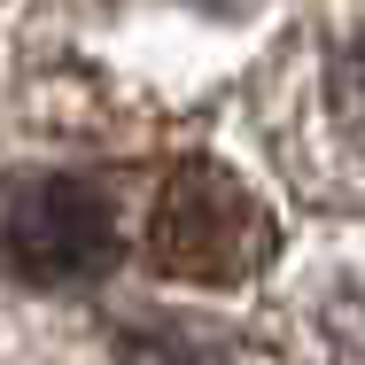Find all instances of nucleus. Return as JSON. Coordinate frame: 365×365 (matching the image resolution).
Listing matches in <instances>:
<instances>
[{"mask_svg":"<svg viewBox=\"0 0 365 365\" xmlns=\"http://www.w3.org/2000/svg\"><path fill=\"white\" fill-rule=\"evenodd\" d=\"M272 210L225 171V163H179L148 202V264L171 280H249L272 257Z\"/></svg>","mask_w":365,"mask_h":365,"instance_id":"1","label":"nucleus"},{"mask_svg":"<svg viewBox=\"0 0 365 365\" xmlns=\"http://www.w3.org/2000/svg\"><path fill=\"white\" fill-rule=\"evenodd\" d=\"M117 257V210L93 179H31L0 210V264L24 288H86Z\"/></svg>","mask_w":365,"mask_h":365,"instance_id":"2","label":"nucleus"},{"mask_svg":"<svg viewBox=\"0 0 365 365\" xmlns=\"http://www.w3.org/2000/svg\"><path fill=\"white\" fill-rule=\"evenodd\" d=\"M327 86H334V109H342V133H350V140H358V155H365V31L334 47Z\"/></svg>","mask_w":365,"mask_h":365,"instance_id":"3","label":"nucleus"},{"mask_svg":"<svg viewBox=\"0 0 365 365\" xmlns=\"http://www.w3.org/2000/svg\"><path fill=\"white\" fill-rule=\"evenodd\" d=\"M202 8H225V16H241V8H257V0H202Z\"/></svg>","mask_w":365,"mask_h":365,"instance_id":"4","label":"nucleus"}]
</instances>
